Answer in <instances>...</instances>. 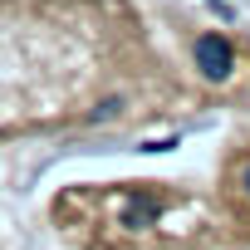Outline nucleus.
<instances>
[{"label":"nucleus","instance_id":"nucleus-2","mask_svg":"<svg viewBox=\"0 0 250 250\" xmlns=\"http://www.w3.org/2000/svg\"><path fill=\"white\" fill-rule=\"evenodd\" d=\"M216 206H221L230 235L250 240V143L226 152L221 177H216Z\"/></svg>","mask_w":250,"mask_h":250},{"label":"nucleus","instance_id":"nucleus-1","mask_svg":"<svg viewBox=\"0 0 250 250\" xmlns=\"http://www.w3.org/2000/svg\"><path fill=\"white\" fill-rule=\"evenodd\" d=\"M49 216L79 250H216L235 240L216 206V191L196 196L177 182L69 187Z\"/></svg>","mask_w":250,"mask_h":250}]
</instances>
